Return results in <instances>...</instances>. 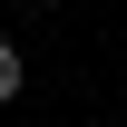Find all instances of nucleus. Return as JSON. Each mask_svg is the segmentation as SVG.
Instances as JSON below:
<instances>
[{
	"label": "nucleus",
	"instance_id": "f257e3e1",
	"mask_svg": "<svg viewBox=\"0 0 127 127\" xmlns=\"http://www.w3.org/2000/svg\"><path fill=\"white\" fill-rule=\"evenodd\" d=\"M20 78H30V59H20V39H0V98H20Z\"/></svg>",
	"mask_w": 127,
	"mask_h": 127
}]
</instances>
